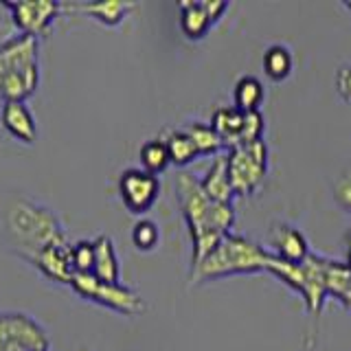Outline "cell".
<instances>
[{"mask_svg":"<svg viewBox=\"0 0 351 351\" xmlns=\"http://www.w3.org/2000/svg\"><path fill=\"white\" fill-rule=\"evenodd\" d=\"M186 132L191 134V138L195 141L197 149H200V156H208V154H217L226 152L222 141L215 134V130L211 128V123H200V121H191V123L182 125Z\"/></svg>","mask_w":351,"mask_h":351,"instance_id":"obj_24","label":"cell"},{"mask_svg":"<svg viewBox=\"0 0 351 351\" xmlns=\"http://www.w3.org/2000/svg\"><path fill=\"white\" fill-rule=\"evenodd\" d=\"M29 261L36 268H40L49 279L58 283H69L73 281L75 266H73V246L71 244H55L42 248L36 255H31Z\"/></svg>","mask_w":351,"mask_h":351,"instance_id":"obj_12","label":"cell"},{"mask_svg":"<svg viewBox=\"0 0 351 351\" xmlns=\"http://www.w3.org/2000/svg\"><path fill=\"white\" fill-rule=\"evenodd\" d=\"M75 272H93L95 268V239H80L73 244Z\"/></svg>","mask_w":351,"mask_h":351,"instance_id":"obj_26","label":"cell"},{"mask_svg":"<svg viewBox=\"0 0 351 351\" xmlns=\"http://www.w3.org/2000/svg\"><path fill=\"white\" fill-rule=\"evenodd\" d=\"M226 9V0H182L180 29L189 40H202Z\"/></svg>","mask_w":351,"mask_h":351,"instance_id":"obj_11","label":"cell"},{"mask_svg":"<svg viewBox=\"0 0 351 351\" xmlns=\"http://www.w3.org/2000/svg\"><path fill=\"white\" fill-rule=\"evenodd\" d=\"M71 288L80 296H84V299L106 305L110 310L121 314L136 316L141 312H145V301L141 299V294H136L132 288H125L121 283H106L101 279H97L93 272H75Z\"/></svg>","mask_w":351,"mask_h":351,"instance_id":"obj_7","label":"cell"},{"mask_svg":"<svg viewBox=\"0 0 351 351\" xmlns=\"http://www.w3.org/2000/svg\"><path fill=\"white\" fill-rule=\"evenodd\" d=\"M268 272L279 277L283 283L303 294L307 310L312 314L321 312L323 301L327 296V279H325V257L312 252L303 263H288L279 257L270 255Z\"/></svg>","mask_w":351,"mask_h":351,"instance_id":"obj_5","label":"cell"},{"mask_svg":"<svg viewBox=\"0 0 351 351\" xmlns=\"http://www.w3.org/2000/svg\"><path fill=\"white\" fill-rule=\"evenodd\" d=\"M158 239H160V230H158V226H156L154 219L143 217V219H138V222L134 224V228H132V241H134V246L138 250L156 248Z\"/></svg>","mask_w":351,"mask_h":351,"instance_id":"obj_25","label":"cell"},{"mask_svg":"<svg viewBox=\"0 0 351 351\" xmlns=\"http://www.w3.org/2000/svg\"><path fill=\"white\" fill-rule=\"evenodd\" d=\"M165 143H167L169 149V158L173 165H189L193 162L197 156H200V149H197L195 141L191 138V134L184 128H171L162 134Z\"/></svg>","mask_w":351,"mask_h":351,"instance_id":"obj_20","label":"cell"},{"mask_svg":"<svg viewBox=\"0 0 351 351\" xmlns=\"http://www.w3.org/2000/svg\"><path fill=\"white\" fill-rule=\"evenodd\" d=\"M136 5L128 0H97V3H66V11H82L93 16L95 20L104 22L108 27H117Z\"/></svg>","mask_w":351,"mask_h":351,"instance_id":"obj_17","label":"cell"},{"mask_svg":"<svg viewBox=\"0 0 351 351\" xmlns=\"http://www.w3.org/2000/svg\"><path fill=\"white\" fill-rule=\"evenodd\" d=\"M38 38L20 33L0 44V97L3 101H25L40 84Z\"/></svg>","mask_w":351,"mask_h":351,"instance_id":"obj_2","label":"cell"},{"mask_svg":"<svg viewBox=\"0 0 351 351\" xmlns=\"http://www.w3.org/2000/svg\"><path fill=\"white\" fill-rule=\"evenodd\" d=\"M334 197L336 202L345 208V211L351 213V173H345L340 176L334 184Z\"/></svg>","mask_w":351,"mask_h":351,"instance_id":"obj_27","label":"cell"},{"mask_svg":"<svg viewBox=\"0 0 351 351\" xmlns=\"http://www.w3.org/2000/svg\"><path fill=\"white\" fill-rule=\"evenodd\" d=\"M49 334L29 314H0V351H49Z\"/></svg>","mask_w":351,"mask_h":351,"instance_id":"obj_8","label":"cell"},{"mask_svg":"<svg viewBox=\"0 0 351 351\" xmlns=\"http://www.w3.org/2000/svg\"><path fill=\"white\" fill-rule=\"evenodd\" d=\"M347 266L351 268V230L347 233Z\"/></svg>","mask_w":351,"mask_h":351,"instance_id":"obj_29","label":"cell"},{"mask_svg":"<svg viewBox=\"0 0 351 351\" xmlns=\"http://www.w3.org/2000/svg\"><path fill=\"white\" fill-rule=\"evenodd\" d=\"M0 125H3V108H0Z\"/></svg>","mask_w":351,"mask_h":351,"instance_id":"obj_32","label":"cell"},{"mask_svg":"<svg viewBox=\"0 0 351 351\" xmlns=\"http://www.w3.org/2000/svg\"><path fill=\"white\" fill-rule=\"evenodd\" d=\"M204 193L215 202H233V184H230L228 176V162H226V152H219L213 158L211 167L206 169L204 178L200 180Z\"/></svg>","mask_w":351,"mask_h":351,"instance_id":"obj_16","label":"cell"},{"mask_svg":"<svg viewBox=\"0 0 351 351\" xmlns=\"http://www.w3.org/2000/svg\"><path fill=\"white\" fill-rule=\"evenodd\" d=\"M93 274L106 283H119L121 279V266L114 250V241L108 235H99L95 239V268Z\"/></svg>","mask_w":351,"mask_h":351,"instance_id":"obj_18","label":"cell"},{"mask_svg":"<svg viewBox=\"0 0 351 351\" xmlns=\"http://www.w3.org/2000/svg\"><path fill=\"white\" fill-rule=\"evenodd\" d=\"M343 303H345V305L349 307V310H351V288H349V292L343 296Z\"/></svg>","mask_w":351,"mask_h":351,"instance_id":"obj_30","label":"cell"},{"mask_svg":"<svg viewBox=\"0 0 351 351\" xmlns=\"http://www.w3.org/2000/svg\"><path fill=\"white\" fill-rule=\"evenodd\" d=\"M11 11V20L20 33L27 36H44L53 25V20L64 9L62 3L55 0H18V3H3Z\"/></svg>","mask_w":351,"mask_h":351,"instance_id":"obj_10","label":"cell"},{"mask_svg":"<svg viewBox=\"0 0 351 351\" xmlns=\"http://www.w3.org/2000/svg\"><path fill=\"white\" fill-rule=\"evenodd\" d=\"M272 252L261 248L244 235L228 233L217 241V246L193 266V281H206L239 272H261L268 270Z\"/></svg>","mask_w":351,"mask_h":351,"instance_id":"obj_4","label":"cell"},{"mask_svg":"<svg viewBox=\"0 0 351 351\" xmlns=\"http://www.w3.org/2000/svg\"><path fill=\"white\" fill-rule=\"evenodd\" d=\"M325 279H327V294H334L343 301V296L351 288V268L347 261H336L325 257Z\"/></svg>","mask_w":351,"mask_h":351,"instance_id":"obj_23","label":"cell"},{"mask_svg":"<svg viewBox=\"0 0 351 351\" xmlns=\"http://www.w3.org/2000/svg\"><path fill=\"white\" fill-rule=\"evenodd\" d=\"M176 193L182 208L191 235V263H200L211 252L217 241L230 233L235 224V206L233 202H215L211 200L200 180L189 171H180L176 176Z\"/></svg>","mask_w":351,"mask_h":351,"instance_id":"obj_1","label":"cell"},{"mask_svg":"<svg viewBox=\"0 0 351 351\" xmlns=\"http://www.w3.org/2000/svg\"><path fill=\"white\" fill-rule=\"evenodd\" d=\"M266 99V88L255 75H244L235 82L233 88V106L241 112H255Z\"/></svg>","mask_w":351,"mask_h":351,"instance_id":"obj_19","label":"cell"},{"mask_svg":"<svg viewBox=\"0 0 351 351\" xmlns=\"http://www.w3.org/2000/svg\"><path fill=\"white\" fill-rule=\"evenodd\" d=\"M82 351H86V349H82Z\"/></svg>","mask_w":351,"mask_h":351,"instance_id":"obj_33","label":"cell"},{"mask_svg":"<svg viewBox=\"0 0 351 351\" xmlns=\"http://www.w3.org/2000/svg\"><path fill=\"white\" fill-rule=\"evenodd\" d=\"M228 176L237 195L255 193L268 173V145L266 141H252L226 149Z\"/></svg>","mask_w":351,"mask_h":351,"instance_id":"obj_6","label":"cell"},{"mask_svg":"<svg viewBox=\"0 0 351 351\" xmlns=\"http://www.w3.org/2000/svg\"><path fill=\"white\" fill-rule=\"evenodd\" d=\"M138 158H141L143 169L149 171V173H160L162 169H167L171 165L167 143H165L162 136L149 138V141L143 143L141 152H138Z\"/></svg>","mask_w":351,"mask_h":351,"instance_id":"obj_22","label":"cell"},{"mask_svg":"<svg viewBox=\"0 0 351 351\" xmlns=\"http://www.w3.org/2000/svg\"><path fill=\"white\" fill-rule=\"evenodd\" d=\"M263 71L274 82H283L288 80L292 75V69H294V60H292V53L288 47H283V44H272L266 51H263Z\"/></svg>","mask_w":351,"mask_h":351,"instance_id":"obj_21","label":"cell"},{"mask_svg":"<svg viewBox=\"0 0 351 351\" xmlns=\"http://www.w3.org/2000/svg\"><path fill=\"white\" fill-rule=\"evenodd\" d=\"M7 228L27 259L47 246L69 244V237H66L60 217L51 208L27 200V197L11 204L7 215Z\"/></svg>","mask_w":351,"mask_h":351,"instance_id":"obj_3","label":"cell"},{"mask_svg":"<svg viewBox=\"0 0 351 351\" xmlns=\"http://www.w3.org/2000/svg\"><path fill=\"white\" fill-rule=\"evenodd\" d=\"M345 7H347V9L351 11V0H345Z\"/></svg>","mask_w":351,"mask_h":351,"instance_id":"obj_31","label":"cell"},{"mask_svg":"<svg viewBox=\"0 0 351 351\" xmlns=\"http://www.w3.org/2000/svg\"><path fill=\"white\" fill-rule=\"evenodd\" d=\"M3 128L14 138L27 143V145L36 143L38 138L36 119H33L25 101H3Z\"/></svg>","mask_w":351,"mask_h":351,"instance_id":"obj_15","label":"cell"},{"mask_svg":"<svg viewBox=\"0 0 351 351\" xmlns=\"http://www.w3.org/2000/svg\"><path fill=\"white\" fill-rule=\"evenodd\" d=\"M336 88H338V93L343 95L345 101L351 104V66H343V69H338Z\"/></svg>","mask_w":351,"mask_h":351,"instance_id":"obj_28","label":"cell"},{"mask_svg":"<svg viewBox=\"0 0 351 351\" xmlns=\"http://www.w3.org/2000/svg\"><path fill=\"white\" fill-rule=\"evenodd\" d=\"M244 121L246 112H241L235 106H219L215 108L208 123H211L215 134L222 141L224 149H230L244 143Z\"/></svg>","mask_w":351,"mask_h":351,"instance_id":"obj_14","label":"cell"},{"mask_svg":"<svg viewBox=\"0 0 351 351\" xmlns=\"http://www.w3.org/2000/svg\"><path fill=\"white\" fill-rule=\"evenodd\" d=\"M160 193V180L156 173H149L143 167L125 169L119 176V195L130 213H145L156 202Z\"/></svg>","mask_w":351,"mask_h":351,"instance_id":"obj_9","label":"cell"},{"mask_svg":"<svg viewBox=\"0 0 351 351\" xmlns=\"http://www.w3.org/2000/svg\"><path fill=\"white\" fill-rule=\"evenodd\" d=\"M270 246L272 255L288 263H303L312 255L307 237L296 226L290 224H277L270 230Z\"/></svg>","mask_w":351,"mask_h":351,"instance_id":"obj_13","label":"cell"}]
</instances>
